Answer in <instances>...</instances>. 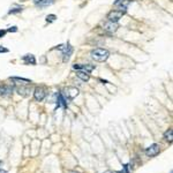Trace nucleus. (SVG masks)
<instances>
[{
    "instance_id": "f257e3e1",
    "label": "nucleus",
    "mask_w": 173,
    "mask_h": 173,
    "mask_svg": "<svg viewBox=\"0 0 173 173\" xmlns=\"http://www.w3.org/2000/svg\"><path fill=\"white\" fill-rule=\"evenodd\" d=\"M90 55L95 61L104 62V61L107 60V58L110 55V52L105 49H95V50H92V51L90 52Z\"/></svg>"
},
{
    "instance_id": "f03ea898",
    "label": "nucleus",
    "mask_w": 173,
    "mask_h": 173,
    "mask_svg": "<svg viewBox=\"0 0 173 173\" xmlns=\"http://www.w3.org/2000/svg\"><path fill=\"white\" fill-rule=\"evenodd\" d=\"M61 93H62V96H64L65 100L68 104L71 100H73L75 97L78 95V89L75 87H67V88H65Z\"/></svg>"
},
{
    "instance_id": "7ed1b4c3",
    "label": "nucleus",
    "mask_w": 173,
    "mask_h": 173,
    "mask_svg": "<svg viewBox=\"0 0 173 173\" xmlns=\"http://www.w3.org/2000/svg\"><path fill=\"white\" fill-rule=\"evenodd\" d=\"M57 49L61 50L62 51V55H64V62H67L71 58L72 53H73V48L71 46V44H66V45H59Z\"/></svg>"
},
{
    "instance_id": "20e7f679",
    "label": "nucleus",
    "mask_w": 173,
    "mask_h": 173,
    "mask_svg": "<svg viewBox=\"0 0 173 173\" xmlns=\"http://www.w3.org/2000/svg\"><path fill=\"white\" fill-rule=\"evenodd\" d=\"M126 11H121V9H117V11H112L107 14V18L111 22H118L120 18L124 16Z\"/></svg>"
},
{
    "instance_id": "39448f33",
    "label": "nucleus",
    "mask_w": 173,
    "mask_h": 173,
    "mask_svg": "<svg viewBox=\"0 0 173 173\" xmlns=\"http://www.w3.org/2000/svg\"><path fill=\"white\" fill-rule=\"evenodd\" d=\"M46 95H48V92H46V90L44 89L42 87H37L36 89L34 91V97L36 100H38V102H42V100L45 98Z\"/></svg>"
},
{
    "instance_id": "423d86ee",
    "label": "nucleus",
    "mask_w": 173,
    "mask_h": 173,
    "mask_svg": "<svg viewBox=\"0 0 173 173\" xmlns=\"http://www.w3.org/2000/svg\"><path fill=\"white\" fill-rule=\"evenodd\" d=\"M118 28H119V26H118L117 22H111V21L105 22L104 26H103V29L105 31H107V32H110V34L115 32V31L118 30Z\"/></svg>"
},
{
    "instance_id": "0eeeda50",
    "label": "nucleus",
    "mask_w": 173,
    "mask_h": 173,
    "mask_svg": "<svg viewBox=\"0 0 173 173\" xmlns=\"http://www.w3.org/2000/svg\"><path fill=\"white\" fill-rule=\"evenodd\" d=\"M14 90V86H8V84H2L0 86V96L2 97H8L12 95Z\"/></svg>"
},
{
    "instance_id": "6e6552de",
    "label": "nucleus",
    "mask_w": 173,
    "mask_h": 173,
    "mask_svg": "<svg viewBox=\"0 0 173 173\" xmlns=\"http://www.w3.org/2000/svg\"><path fill=\"white\" fill-rule=\"evenodd\" d=\"M146 153H147V156H149V157H155V156H157L159 153V146H158V144H156V143L151 144L149 148H147Z\"/></svg>"
},
{
    "instance_id": "1a4fd4ad",
    "label": "nucleus",
    "mask_w": 173,
    "mask_h": 173,
    "mask_svg": "<svg viewBox=\"0 0 173 173\" xmlns=\"http://www.w3.org/2000/svg\"><path fill=\"white\" fill-rule=\"evenodd\" d=\"M74 69H80V71H84L87 73H90L95 69V66L93 65H90V64H87V65H81V64H75L73 66Z\"/></svg>"
},
{
    "instance_id": "9d476101",
    "label": "nucleus",
    "mask_w": 173,
    "mask_h": 173,
    "mask_svg": "<svg viewBox=\"0 0 173 173\" xmlns=\"http://www.w3.org/2000/svg\"><path fill=\"white\" fill-rule=\"evenodd\" d=\"M55 103H57V106L58 107H60V106H62V107H67V102L65 100L64 96H62V93H57V99H55Z\"/></svg>"
},
{
    "instance_id": "9b49d317",
    "label": "nucleus",
    "mask_w": 173,
    "mask_h": 173,
    "mask_svg": "<svg viewBox=\"0 0 173 173\" xmlns=\"http://www.w3.org/2000/svg\"><path fill=\"white\" fill-rule=\"evenodd\" d=\"M22 60L26 65H36V59H35V55L32 54H26L22 58Z\"/></svg>"
},
{
    "instance_id": "f8f14e48",
    "label": "nucleus",
    "mask_w": 173,
    "mask_h": 173,
    "mask_svg": "<svg viewBox=\"0 0 173 173\" xmlns=\"http://www.w3.org/2000/svg\"><path fill=\"white\" fill-rule=\"evenodd\" d=\"M76 76L78 78H81L82 81H84V82H88V81H89V78H90L89 73H87V72H84V71H78V72H76Z\"/></svg>"
},
{
    "instance_id": "ddd939ff",
    "label": "nucleus",
    "mask_w": 173,
    "mask_h": 173,
    "mask_svg": "<svg viewBox=\"0 0 173 173\" xmlns=\"http://www.w3.org/2000/svg\"><path fill=\"white\" fill-rule=\"evenodd\" d=\"M16 91H17L18 93H20V95H22V96L26 97V96L29 95V92H30V88H29V87H24L23 84H22V87L17 88Z\"/></svg>"
},
{
    "instance_id": "4468645a",
    "label": "nucleus",
    "mask_w": 173,
    "mask_h": 173,
    "mask_svg": "<svg viewBox=\"0 0 173 173\" xmlns=\"http://www.w3.org/2000/svg\"><path fill=\"white\" fill-rule=\"evenodd\" d=\"M53 0H35V4L39 7H46V6L52 5Z\"/></svg>"
},
{
    "instance_id": "2eb2a0df",
    "label": "nucleus",
    "mask_w": 173,
    "mask_h": 173,
    "mask_svg": "<svg viewBox=\"0 0 173 173\" xmlns=\"http://www.w3.org/2000/svg\"><path fill=\"white\" fill-rule=\"evenodd\" d=\"M130 1L132 0H121V1H119L115 6H119V9H121V11H126V8L130 4Z\"/></svg>"
},
{
    "instance_id": "dca6fc26",
    "label": "nucleus",
    "mask_w": 173,
    "mask_h": 173,
    "mask_svg": "<svg viewBox=\"0 0 173 173\" xmlns=\"http://www.w3.org/2000/svg\"><path fill=\"white\" fill-rule=\"evenodd\" d=\"M164 138L167 142L170 143H172V141H173V130H172V128H170V129L167 132H165V134H164Z\"/></svg>"
},
{
    "instance_id": "f3484780",
    "label": "nucleus",
    "mask_w": 173,
    "mask_h": 173,
    "mask_svg": "<svg viewBox=\"0 0 173 173\" xmlns=\"http://www.w3.org/2000/svg\"><path fill=\"white\" fill-rule=\"evenodd\" d=\"M11 80L14 81V82H23V83H26V84H30L31 83V81L29 80V78H22V77L14 76V77H11Z\"/></svg>"
},
{
    "instance_id": "a211bd4d",
    "label": "nucleus",
    "mask_w": 173,
    "mask_h": 173,
    "mask_svg": "<svg viewBox=\"0 0 173 173\" xmlns=\"http://www.w3.org/2000/svg\"><path fill=\"white\" fill-rule=\"evenodd\" d=\"M129 167H130L129 164H125L124 165V169H122L119 173H129Z\"/></svg>"
},
{
    "instance_id": "6ab92c4d",
    "label": "nucleus",
    "mask_w": 173,
    "mask_h": 173,
    "mask_svg": "<svg viewBox=\"0 0 173 173\" xmlns=\"http://www.w3.org/2000/svg\"><path fill=\"white\" fill-rule=\"evenodd\" d=\"M57 18V16L54 14H51V15H48V17H46V21L48 22H53Z\"/></svg>"
},
{
    "instance_id": "aec40b11",
    "label": "nucleus",
    "mask_w": 173,
    "mask_h": 173,
    "mask_svg": "<svg viewBox=\"0 0 173 173\" xmlns=\"http://www.w3.org/2000/svg\"><path fill=\"white\" fill-rule=\"evenodd\" d=\"M20 12H22V8L17 7V8H14V9H11V11L8 12L9 14H15V13H20Z\"/></svg>"
},
{
    "instance_id": "412c9836",
    "label": "nucleus",
    "mask_w": 173,
    "mask_h": 173,
    "mask_svg": "<svg viewBox=\"0 0 173 173\" xmlns=\"http://www.w3.org/2000/svg\"><path fill=\"white\" fill-rule=\"evenodd\" d=\"M7 52H9V50H8V49L0 46V53H7Z\"/></svg>"
},
{
    "instance_id": "4be33fe9",
    "label": "nucleus",
    "mask_w": 173,
    "mask_h": 173,
    "mask_svg": "<svg viewBox=\"0 0 173 173\" xmlns=\"http://www.w3.org/2000/svg\"><path fill=\"white\" fill-rule=\"evenodd\" d=\"M7 31H9V32H16V31H17V27H12V28H9Z\"/></svg>"
},
{
    "instance_id": "5701e85b",
    "label": "nucleus",
    "mask_w": 173,
    "mask_h": 173,
    "mask_svg": "<svg viewBox=\"0 0 173 173\" xmlns=\"http://www.w3.org/2000/svg\"><path fill=\"white\" fill-rule=\"evenodd\" d=\"M6 32H7V31H6V30H0V38H1V37H4L5 36V35H6Z\"/></svg>"
},
{
    "instance_id": "b1692460",
    "label": "nucleus",
    "mask_w": 173,
    "mask_h": 173,
    "mask_svg": "<svg viewBox=\"0 0 173 173\" xmlns=\"http://www.w3.org/2000/svg\"><path fill=\"white\" fill-rule=\"evenodd\" d=\"M100 82H103L104 84H106V83H109V82H107V81H105V80H100Z\"/></svg>"
},
{
    "instance_id": "393cba45",
    "label": "nucleus",
    "mask_w": 173,
    "mask_h": 173,
    "mask_svg": "<svg viewBox=\"0 0 173 173\" xmlns=\"http://www.w3.org/2000/svg\"><path fill=\"white\" fill-rule=\"evenodd\" d=\"M119 1H121V0H115V1H114V5H117Z\"/></svg>"
},
{
    "instance_id": "a878e982",
    "label": "nucleus",
    "mask_w": 173,
    "mask_h": 173,
    "mask_svg": "<svg viewBox=\"0 0 173 173\" xmlns=\"http://www.w3.org/2000/svg\"><path fill=\"white\" fill-rule=\"evenodd\" d=\"M0 173H7V172L4 171V170H0Z\"/></svg>"
},
{
    "instance_id": "bb28decb",
    "label": "nucleus",
    "mask_w": 173,
    "mask_h": 173,
    "mask_svg": "<svg viewBox=\"0 0 173 173\" xmlns=\"http://www.w3.org/2000/svg\"><path fill=\"white\" fill-rule=\"evenodd\" d=\"M103 173H113L112 171H105V172H103Z\"/></svg>"
},
{
    "instance_id": "cd10ccee",
    "label": "nucleus",
    "mask_w": 173,
    "mask_h": 173,
    "mask_svg": "<svg viewBox=\"0 0 173 173\" xmlns=\"http://www.w3.org/2000/svg\"><path fill=\"white\" fill-rule=\"evenodd\" d=\"M170 173H173V171H172V170H171V172H170Z\"/></svg>"
},
{
    "instance_id": "c85d7f7f",
    "label": "nucleus",
    "mask_w": 173,
    "mask_h": 173,
    "mask_svg": "<svg viewBox=\"0 0 173 173\" xmlns=\"http://www.w3.org/2000/svg\"><path fill=\"white\" fill-rule=\"evenodd\" d=\"M72 173H77V172H72Z\"/></svg>"
},
{
    "instance_id": "c756f323",
    "label": "nucleus",
    "mask_w": 173,
    "mask_h": 173,
    "mask_svg": "<svg viewBox=\"0 0 173 173\" xmlns=\"http://www.w3.org/2000/svg\"><path fill=\"white\" fill-rule=\"evenodd\" d=\"M0 164H1V162H0Z\"/></svg>"
}]
</instances>
